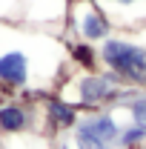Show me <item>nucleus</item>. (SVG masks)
<instances>
[{
	"label": "nucleus",
	"instance_id": "nucleus-11",
	"mask_svg": "<svg viewBox=\"0 0 146 149\" xmlns=\"http://www.w3.org/2000/svg\"><path fill=\"white\" fill-rule=\"evenodd\" d=\"M123 112L129 115V120H135V123H146V89H140V92L132 95L126 103H123Z\"/></svg>",
	"mask_w": 146,
	"mask_h": 149
},
{
	"label": "nucleus",
	"instance_id": "nucleus-3",
	"mask_svg": "<svg viewBox=\"0 0 146 149\" xmlns=\"http://www.w3.org/2000/svg\"><path fill=\"white\" fill-rule=\"evenodd\" d=\"M100 69L115 74L126 89H146V46L140 37L112 35L97 46Z\"/></svg>",
	"mask_w": 146,
	"mask_h": 149
},
{
	"label": "nucleus",
	"instance_id": "nucleus-12",
	"mask_svg": "<svg viewBox=\"0 0 146 149\" xmlns=\"http://www.w3.org/2000/svg\"><path fill=\"white\" fill-rule=\"evenodd\" d=\"M0 3H6V12H9V17H15L20 9V0H0ZM0 17H3V6H0Z\"/></svg>",
	"mask_w": 146,
	"mask_h": 149
},
{
	"label": "nucleus",
	"instance_id": "nucleus-4",
	"mask_svg": "<svg viewBox=\"0 0 146 149\" xmlns=\"http://www.w3.org/2000/svg\"><path fill=\"white\" fill-rule=\"evenodd\" d=\"M126 120H120L117 106L97 112H80L77 123L66 135L74 149H117V138Z\"/></svg>",
	"mask_w": 146,
	"mask_h": 149
},
{
	"label": "nucleus",
	"instance_id": "nucleus-5",
	"mask_svg": "<svg viewBox=\"0 0 146 149\" xmlns=\"http://www.w3.org/2000/svg\"><path fill=\"white\" fill-rule=\"evenodd\" d=\"M63 32H66V40H83L92 46H100L106 37L115 35V26L95 0H69Z\"/></svg>",
	"mask_w": 146,
	"mask_h": 149
},
{
	"label": "nucleus",
	"instance_id": "nucleus-8",
	"mask_svg": "<svg viewBox=\"0 0 146 149\" xmlns=\"http://www.w3.org/2000/svg\"><path fill=\"white\" fill-rule=\"evenodd\" d=\"M106 15L112 26L120 29H138L146 26V0H95Z\"/></svg>",
	"mask_w": 146,
	"mask_h": 149
},
{
	"label": "nucleus",
	"instance_id": "nucleus-6",
	"mask_svg": "<svg viewBox=\"0 0 146 149\" xmlns=\"http://www.w3.org/2000/svg\"><path fill=\"white\" fill-rule=\"evenodd\" d=\"M46 135V123L40 115L37 97H3L0 100V138H15V135Z\"/></svg>",
	"mask_w": 146,
	"mask_h": 149
},
{
	"label": "nucleus",
	"instance_id": "nucleus-7",
	"mask_svg": "<svg viewBox=\"0 0 146 149\" xmlns=\"http://www.w3.org/2000/svg\"><path fill=\"white\" fill-rule=\"evenodd\" d=\"M37 100H40V115H43V123H46V135L49 138H63V135L72 132V126L80 118V109H74L72 103L63 100L57 92L43 95Z\"/></svg>",
	"mask_w": 146,
	"mask_h": 149
},
{
	"label": "nucleus",
	"instance_id": "nucleus-13",
	"mask_svg": "<svg viewBox=\"0 0 146 149\" xmlns=\"http://www.w3.org/2000/svg\"><path fill=\"white\" fill-rule=\"evenodd\" d=\"M52 149H74V146L69 143V138L63 135V138H55V141H52Z\"/></svg>",
	"mask_w": 146,
	"mask_h": 149
},
{
	"label": "nucleus",
	"instance_id": "nucleus-9",
	"mask_svg": "<svg viewBox=\"0 0 146 149\" xmlns=\"http://www.w3.org/2000/svg\"><path fill=\"white\" fill-rule=\"evenodd\" d=\"M66 40V37H63ZM66 57H69V66L80 69V72H95L100 69V57H97V46L83 43V40H66Z\"/></svg>",
	"mask_w": 146,
	"mask_h": 149
},
{
	"label": "nucleus",
	"instance_id": "nucleus-1",
	"mask_svg": "<svg viewBox=\"0 0 146 149\" xmlns=\"http://www.w3.org/2000/svg\"><path fill=\"white\" fill-rule=\"evenodd\" d=\"M63 35L0 23V92L9 97H43L57 92L69 72Z\"/></svg>",
	"mask_w": 146,
	"mask_h": 149
},
{
	"label": "nucleus",
	"instance_id": "nucleus-10",
	"mask_svg": "<svg viewBox=\"0 0 146 149\" xmlns=\"http://www.w3.org/2000/svg\"><path fill=\"white\" fill-rule=\"evenodd\" d=\"M117 149H146V123L126 120L117 138Z\"/></svg>",
	"mask_w": 146,
	"mask_h": 149
},
{
	"label": "nucleus",
	"instance_id": "nucleus-2",
	"mask_svg": "<svg viewBox=\"0 0 146 149\" xmlns=\"http://www.w3.org/2000/svg\"><path fill=\"white\" fill-rule=\"evenodd\" d=\"M135 92L138 89H126L106 69H95V72L69 69L63 74L60 86H57V95L63 100H69L74 109H80V112H97V109L123 106Z\"/></svg>",
	"mask_w": 146,
	"mask_h": 149
}]
</instances>
